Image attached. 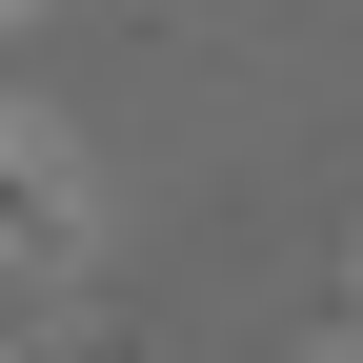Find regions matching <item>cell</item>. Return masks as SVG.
<instances>
[{
	"mask_svg": "<svg viewBox=\"0 0 363 363\" xmlns=\"http://www.w3.org/2000/svg\"><path fill=\"white\" fill-rule=\"evenodd\" d=\"M81 242H101V202H81V142L40 101H0V303H61Z\"/></svg>",
	"mask_w": 363,
	"mask_h": 363,
	"instance_id": "1",
	"label": "cell"
},
{
	"mask_svg": "<svg viewBox=\"0 0 363 363\" xmlns=\"http://www.w3.org/2000/svg\"><path fill=\"white\" fill-rule=\"evenodd\" d=\"M0 363H142V343H101V323H40V303H0Z\"/></svg>",
	"mask_w": 363,
	"mask_h": 363,
	"instance_id": "2",
	"label": "cell"
},
{
	"mask_svg": "<svg viewBox=\"0 0 363 363\" xmlns=\"http://www.w3.org/2000/svg\"><path fill=\"white\" fill-rule=\"evenodd\" d=\"M343 363H363V222H343Z\"/></svg>",
	"mask_w": 363,
	"mask_h": 363,
	"instance_id": "3",
	"label": "cell"
},
{
	"mask_svg": "<svg viewBox=\"0 0 363 363\" xmlns=\"http://www.w3.org/2000/svg\"><path fill=\"white\" fill-rule=\"evenodd\" d=\"M303 363H343V343H303Z\"/></svg>",
	"mask_w": 363,
	"mask_h": 363,
	"instance_id": "4",
	"label": "cell"
},
{
	"mask_svg": "<svg viewBox=\"0 0 363 363\" xmlns=\"http://www.w3.org/2000/svg\"><path fill=\"white\" fill-rule=\"evenodd\" d=\"M0 21H21V0H0Z\"/></svg>",
	"mask_w": 363,
	"mask_h": 363,
	"instance_id": "5",
	"label": "cell"
}]
</instances>
